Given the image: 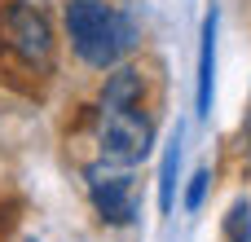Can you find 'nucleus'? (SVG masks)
Listing matches in <instances>:
<instances>
[{
	"mask_svg": "<svg viewBox=\"0 0 251 242\" xmlns=\"http://www.w3.org/2000/svg\"><path fill=\"white\" fill-rule=\"evenodd\" d=\"M212 71H216V9L203 18V53H199V115H212Z\"/></svg>",
	"mask_w": 251,
	"mask_h": 242,
	"instance_id": "nucleus-5",
	"label": "nucleus"
},
{
	"mask_svg": "<svg viewBox=\"0 0 251 242\" xmlns=\"http://www.w3.org/2000/svg\"><path fill=\"white\" fill-rule=\"evenodd\" d=\"M225 229H229V238H234V242H251V207H247V203H234Z\"/></svg>",
	"mask_w": 251,
	"mask_h": 242,
	"instance_id": "nucleus-6",
	"label": "nucleus"
},
{
	"mask_svg": "<svg viewBox=\"0 0 251 242\" xmlns=\"http://www.w3.org/2000/svg\"><path fill=\"white\" fill-rule=\"evenodd\" d=\"M0 53L22 62L26 71H44L53 62V31L49 18L31 0H9L0 4Z\"/></svg>",
	"mask_w": 251,
	"mask_h": 242,
	"instance_id": "nucleus-3",
	"label": "nucleus"
},
{
	"mask_svg": "<svg viewBox=\"0 0 251 242\" xmlns=\"http://www.w3.org/2000/svg\"><path fill=\"white\" fill-rule=\"evenodd\" d=\"M66 18V35L71 48L79 53V62H88L93 71H106L124 57V48L132 44V22L110 9L106 0H66L62 9Z\"/></svg>",
	"mask_w": 251,
	"mask_h": 242,
	"instance_id": "nucleus-1",
	"label": "nucleus"
},
{
	"mask_svg": "<svg viewBox=\"0 0 251 242\" xmlns=\"http://www.w3.org/2000/svg\"><path fill=\"white\" fill-rule=\"evenodd\" d=\"M172 176H176V145L163 159V181H159V207L163 212H172Z\"/></svg>",
	"mask_w": 251,
	"mask_h": 242,
	"instance_id": "nucleus-7",
	"label": "nucleus"
},
{
	"mask_svg": "<svg viewBox=\"0 0 251 242\" xmlns=\"http://www.w3.org/2000/svg\"><path fill=\"white\" fill-rule=\"evenodd\" d=\"M88 194H93V207L101 212V220L110 225H128L137 216L132 207V181L119 163H97L88 168Z\"/></svg>",
	"mask_w": 251,
	"mask_h": 242,
	"instance_id": "nucleus-4",
	"label": "nucleus"
},
{
	"mask_svg": "<svg viewBox=\"0 0 251 242\" xmlns=\"http://www.w3.org/2000/svg\"><path fill=\"white\" fill-rule=\"evenodd\" d=\"M97 141H101V159L106 163H119V168H132L150 154V141H154V123L141 106H115V101H101L97 106Z\"/></svg>",
	"mask_w": 251,
	"mask_h": 242,
	"instance_id": "nucleus-2",
	"label": "nucleus"
},
{
	"mask_svg": "<svg viewBox=\"0 0 251 242\" xmlns=\"http://www.w3.org/2000/svg\"><path fill=\"white\" fill-rule=\"evenodd\" d=\"M207 172H194V181H190V194H185V207L190 212H199V203H203V194H207Z\"/></svg>",
	"mask_w": 251,
	"mask_h": 242,
	"instance_id": "nucleus-8",
	"label": "nucleus"
}]
</instances>
